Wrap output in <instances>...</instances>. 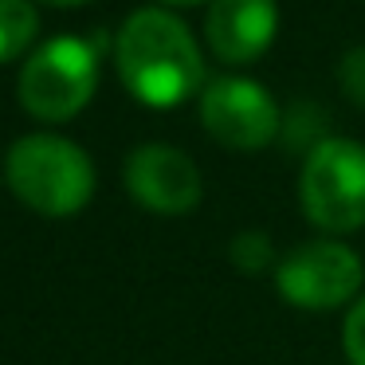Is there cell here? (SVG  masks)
I'll return each instance as SVG.
<instances>
[{"label": "cell", "instance_id": "cell-8", "mask_svg": "<svg viewBox=\"0 0 365 365\" xmlns=\"http://www.w3.org/2000/svg\"><path fill=\"white\" fill-rule=\"evenodd\" d=\"M279 28L275 0H212L205 16V40L224 63H255L271 48Z\"/></svg>", "mask_w": 365, "mask_h": 365}, {"label": "cell", "instance_id": "cell-5", "mask_svg": "<svg viewBox=\"0 0 365 365\" xmlns=\"http://www.w3.org/2000/svg\"><path fill=\"white\" fill-rule=\"evenodd\" d=\"M98 51L79 36H56L28 56L20 71V106L40 122H67L95 98Z\"/></svg>", "mask_w": 365, "mask_h": 365}, {"label": "cell", "instance_id": "cell-11", "mask_svg": "<svg viewBox=\"0 0 365 365\" xmlns=\"http://www.w3.org/2000/svg\"><path fill=\"white\" fill-rule=\"evenodd\" d=\"M341 354L346 365H365V294L341 318Z\"/></svg>", "mask_w": 365, "mask_h": 365}, {"label": "cell", "instance_id": "cell-7", "mask_svg": "<svg viewBox=\"0 0 365 365\" xmlns=\"http://www.w3.org/2000/svg\"><path fill=\"white\" fill-rule=\"evenodd\" d=\"M122 181H126V192L134 197V205H142L145 212H158V216H185L205 197L197 161L165 142L138 145L126 158Z\"/></svg>", "mask_w": 365, "mask_h": 365}, {"label": "cell", "instance_id": "cell-12", "mask_svg": "<svg viewBox=\"0 0 365 365\" xmlns=\"http://www.w3.org/2000/svg\"><path fill=\"white\" fill-rule=\"evenodd\" d=\"M338 87L349 103L365 106V48H349L338 63Z\"/></svg>", "mask_w": 365, "mask_h": 365}, {"label": "cell", "instance_id": "cell-9", "mask_svg": "<svg viewBox=\"0 0 365 365\" xmlns=\"http://www.w3.org/2000/svg\"><path fill=\"white\" fill-rule=\"evenodd\" d=\"M40 16L28 0H0V63L16 59L36 40Z\"/></svg>", "mask_w": 365, "mask_h": 365}, {"label": "cell", "instance_id": "cell-6", "mask_svg": "<svg viewBox=\"0 0 365 365\" xmlns=\"http://www.w3.org/2000/svg\"><path fill=\"white\" fill-rule=\"evenodd\" d=\"M200 126L228 150L255 153L283 134V110L255 79L220 75L200 91Z\"/></svg>", "mask_w": 365, "mask_h": 365}, {"label": "cell", "instance_id": "cell-4", "mask_svg": "<svg viewBox=\"0 0 365 365\" xmlns=\"http://www.w3.org/2000/svg\"><path fill=\"white\" fill-rule=\"evenodd\" d=\"M275 294L294 310H341L365 294V263L346 240L314 236L294 244L275 263Z\"/></svg>", "mask_w": 365, "mask_h": 365}, {"label": "cell", "instance_id": "cell-2", "mask_svg": "<svg viewBox=\"0 0 365 365\" xmlns=\"http://www.w3.org/2000/svg\"><path fill=\"white\" fill-rule=\"evenodd\" d=\"M4 181L20 205L63 220L83 212L95 197V161L71 138L28 134L12 142L4 158Z\"/></svg>", "mask_w": 365, "mask_h": 365}, {"label": "cell", "instance_id": "cell-10", "mask_svg": "<svg viewBox=\"0 0 365 365\" xmlns=\"http://www.w3.org/2000/svg\"><path fill=\"white\" fill-rule=\"evenodd\" d=\"M228 263L240 275H263V271H275L279 263V247L267 232L259 228H244L228 240Z\"/></svg>", "mask_w": 365, "mask_h": 365}, {"label": "cell", "instance_id": "cell-1", "mask_svg": "<svg viewBox=\"0 0 365 365\" xmlns=\"http://www.w3.org/2000/svg\"><path fill=\"white\" fill-rule=\"evenodd\" d=\"M122 87L153 110H173L205 91V59L192 32L165 9H138L114 43Z\"/></svg>", "mask_w": 365, "mask_h": 365}, {"label": "cell", "instance_id": "cell-3", "mask_svg": "<svg viewBox=\"0 0 365 365\" xmlns=\"http://www.w3.org/2000/svg\"><path fill=\"white\" fill-rule=\"evenodd\" d=\"M302 216L322 236H354L365 228V145L354 138H326L307 153L299 173Z\"/></svg>", "mask_w": 365, "mask_h": 365}, {"label": "cell", "instance_id": "cell-13", "mask_svg": "<svg viewBox=\"0 0 365 365\" xmlns=\"http://www.w3.org/2000/svg\"><path fill=\"white\" fill-rule=\"evenodd\" d=\"M48 4H59V9H75V4H87V0H48Z\"/></svg>", "mask_w": 365, "mask_h": 365}, {"label": "cell", "instance_id": "cell-14", "mask_svg": "<svg viewBox=\"0 0 365 365\" xmlns=\"http://www.w3.org/2000/svg\"><path fill=\"white\" fill-rule=\"evenodd\" d=\"M161 4H177V9H185V4H200V0H161Z\"/></svg>", "mask_w": 365, "mask_h": 365}]
</instances>
